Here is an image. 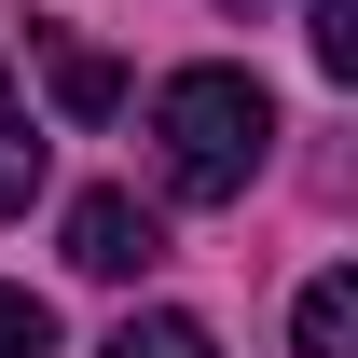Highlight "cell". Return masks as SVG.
I'll list each match as a JSON object with an SVG mask.
<instances>
[{"label": "cell", "mask_w": 358, "mask_h": 358, "mask_svg": "<svg viewBox=\"0 0 358 358\" xmlns=\"http://www.w3.org/2000/svg\"><path fill=\"white\" fill-rule=\"evenodd\" d=\"M152 138H166V193L179 207H234L262 179V152H275V96L248 69H179L152 96Z\"/></svg>", "instance_id": "1"}, {"label": "cell", "mask_w": 358, "mask_h": 358, "mask_svg": "<svg viewBox=\"0 0 358 358\" xmlns=\"http://www.w3.org/2000/svg\"><path fill=\"white\" fill-rule=\"evenodd\" d=\"M69 262L83 275H152L166 262V221H152L138 193H83V207H69Z\"/></svg>", "instance_id": "2"}, {"label": "cell", "mask_w": 358, "mask_h": 358, "mask_svg": "<svg viewBox=\"0 0 358 358\" xmlns=\"http://www.w3.org/2000/svg\"><path fill=\"white\" fill-rule=\"evenodd\" d=\"M289 345H303V358H358V275H303Z\"/></svg>", "instance_id": "3"}, {"label": "cell", "mask_w": 358, "mask_h": 358, "mask_svg": "<svg viewBox=\"0 0 358 358\" xmlns=\"http://www.w3.org/2000/svg\"><path fill=\"white\" fill-rule=\"evenodd\" d=\"M42 83H55V110H83V124H96V110L124 96V69H110L96 42H42Z\"/></svg>", "instance_id": "4"}, {"label": "cell", "mask_w": 358, "mask_h": 358, "mask_svg": "<svg viewBox=\"0 0 358 358\" xmlns=\"http://www.w3.org/2000/svg\"><path fill=\"white\" fill-rule=\"evenodd\" d=\"M96 358H221V345H207V317H179V303H152V317H124V331H110Z\"/></svg>", "instance_id": "5"}, {"label": "cell", "mask_w": 358, "mask_h": 358, "mask_svg": "<svg viewBox=\"0 0 358 358\" xmlns=\"http://www.w3.org/2000/svg\"><path fill=\"white\" fill-rule=\"evenodd\" d=\"M42 193V138H28V110H14V83H0V221Z\"/></svg>", "instance_id": "6"}, {"label": "cell", "mask_w": 358, "mask_h": 358, "mask_svg": "<svg viewBox=\"0 0 358 358\" xmlns=\"http://www.w3.org/2000/svg\"><path fill=\"white\" fill-rule=\"evenodd\" d=\"M0 358H55V303L42 289H0Z\"/></svg>", "instance_id": "7"}, {"label": "cell", "mask_w": 358, "mask_h": 358, "mask_svg": "<svg viewBox=\"0 0 358 358\" xmlns=\"http://www.w3.org/2000/svg\"><path fill=\"white\" fill-rule=\"evenodd\" d=\"M317 69L358 83V0H317Z\"/></svg>", "instance_id": "8"}, {"label": "cell", "mask_w": 358, "mask_h": 358, "mask_svg": "<svg viewBox=\"0 0 358 358\" xmlns=\"http://www.w3.org/2000/svg\"><path fill=\"white\" fill-rule=\"evenodd\" d=\"M234 14H262V0H234Z\"/></svg>", "instance_id": "9"}]
</instances>
